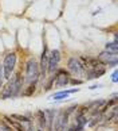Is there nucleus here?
<instances>
[{"label":"nucleus","instance_id":"nucleus-3","mask_svg":"<svg viewBox=\"0 0 118 131\" xmlns=\"http://www.w3.org/2000/svg\"><path fill=\"white\" fill-rule=\"evenodd\" d=\"M16 53L11 51L4 57V61H3V66H2V70H3V77L6 80H9L11 76L15 70V66H16Z\"/></svg>","mask_w":118,"mask_h":131},{"label":"nucleus","instance_id":"nucleus-19","mask_svg":"<svg viewBox=\"0 0 118 131\" xmlns=\"http://www.w3.org/2000/svg\"><path fill=\"white\" fill-rule=\"evenodd\" d=\"M102 84H97V85H91L90 86V88H88V89H91V91H94V89H98V88H102Z\"/></svg>","mask_w":118,"mask_h":131},{"label":"nucleus","instance_id":"nucleus-2","mask_svg":"<svg viewBox=\"0 0 118 131\" xmlns=\"http://www.w3.org/2000/svg\"><path fill=\"white\" fill-rule=\"evenodd\" d=\"M39 76H40L39 64L36 62L35 58H29L27 61V64H26V79H24V82H28V84L38 82Z\"/></svg>","mask_w":118,"mask_h":131},{"label":"nucleus","instance_id":"nucleus-22","mask_svg":"<svg viewBox=\"0 0 118 131\" xmlns=\"http://www.w3.org/2000/svg\"><path fill=\"white\" fill-rule=\"evenodd\" d=\"M36 131H42V130H40V128H39V130H36Z\"/></svg>","mask_w":118,"mask_h":131},{"label":"nucleus","instance_id":"nucleus-13","mask_svg":"<svg viewBox=\"0 0 118 131\" xmlns=\"http://www.w3.org/2000/svg\"><path fill=\"white\" fill-rule=\"evenodd\" d=\"M35 91H36V82H32V84H29L27 88L22 92V95L23 96H32Z\"/></svg>","mask_w":118,"mask_h":131},{"label":"nucleus","instance_id":"nucleus-12","mask_svg":"<svg viewBox=\"0 0 118 131\" xmlns=\"http://www.w3.org/2000/svg\"><path fill=\"white\" fill-rule=\"evenodd\" d=\"M12 119H16V122L19 123H27V124H31V118L29 116H26V115H19V114H12L11 115Z\"/></svg>","mask_w":118,"mask_h":131},{"label":"nucleus","instance_id":"nucleus-9","mask_svg":"<svg viewBox=\"0 0 118 131\" xmlns=\"http://www.w3.org/2000/svg\"><path fill=\"white\" fill-rule=\"evenodd\" d=\"M98 60H99L103 65L106 66L107 62H110V61H114L117 60V53H111V51H107V50H103L101 51L99 54H98Z\"/></svg>","mask_w":118,"mask_h":131},{"label":"nucleus","instance_id":"nucleus-7","mask_svg":"<svg viewBox=\"0 0 118 131\" xmlns=\"http://www.w3.org/2000/svg\"><path fill=\"white\" fill-rule=\"evenodd\" d=\"M47 62H48V47L47 45H44L42 57H40V64H39V72H40L39 79L42 80H46V76H47Z\"/></svg>","mask_w":118,"mask_h":131},{"label":"nucleus","instance_id":"nucleus-11","mask_svg":"<svg viewBox=\"0 0 118 131\" xmlns=\"http://www.w3.org/2000/svg\"><path fill=\"white\" fill-rule=\"evenodd\" d=\"M36 118H38V123H39V128H47V118L44 114V110H39L36 112Z\"/></svg>","mask_w":118,"mask_h":131},{"label":"nucleus","instance_id":"nucleus-15","mask_svg":"<svg viewBox=\"0 0 118 131\" xmlns=\"http://www.w3.org/2000/svg\"><path fill=\"white\" fill-rule=\"evenodd\" d=\"M0 131H12V128L4 120H0Z\"/></svg>","mask_w":118,"mask_h":131},{"label":"nucleus","instance_id":"nucleus-6","mask_svg":"<svg viewBox=\"0 0 118 131\" xmlns=\"http://www.w3.org/2000/svg\"><path fill=\"white\" fill-rule=\"evenodd\" d=\"M68 82H70V73H68V70L66 69H58L55 72V86L58 88H62V86H66L68 85Z\"/></svg>","mask_w":118,"mask_h":131},{"label":"nucleus","instance_id":"nucleus-17","mask_svg":"<svg viewBox=\"0 0 118 131\" xmlns=\"http://www.w3.org/2000/svg\"><path fill=\"white\" fill-rule=\"evenodd\" d=\"M106 66H109V68H115V66H117V60L107 62V64H106Z\"/></svg>","mask_w":118,"mask_h":131},{"label":"nucleus","instance_id":"nucleus-8","mask_svg":"<svg viewBox=\"0 0 118 131\" xmlns=\"http://www.w3.org/2000/svg\"><path fill=\"white\" fill-rule=\"evenodd\" d=\"M105 72H106V68L103 65H101V66H97V68L87 69L85 72V77H86V80H95V79H98V77L105 74Z\"/></svg>","mask_w":118,"mask_h":131},{"label":"nucleus","instance_id":"nucleus-10","mask_svg":"<svg viewBox=\"0 0 118 131\" xmlns=\"http://www.w3.org/2000/svg\"><path fill=\"white\" fill-rule=\"evenodd\" d=\"M75 92H79V88H72V89H67V91L56 92V93H54V95L50 96V99L58 101V100H62V99H67L71 93H75Z\"/></svg>","mask_w":118,"mask_h":131},{"label":"nucleus","instance_id":"nucleus-14","mask_svg":"<svg viewBox=\"0 0 118 131\" xmlns=\"http://www.w3.org/2000/svg\"><path fill=\"white\" fill-rule=\"evenodd\" d=\"M105 47H106L105 50H107V51L118 53V42H107Z\"/></svg>","mask_w":118,"mask_h":131},{"label":"nucleus","instance_id":"nucleus-21","mask_svg":"<svg viewBox=\"0 0 118 131\" xmlns=\"http://www.w3.org/2000/svg\"><path fill=\"white\" fill-rule=\"evenodd\" d=\"M26 131H36V128H35V127H34V126H32V124H28V127L26 128Z\"/></svg>","mask_w":118,"mask_h":131},{"label":"nucleus","instance_id":"nucleus-5","mask_svg":"<svg viewBox=\"0 0 118 131\" xmlns=\"http://www.w3.org/2000/svg\"><path fill=\"white\" fill-rule=\"evenodd\" d=\"M59 61H61V51L54 49L48 53V62H47V72L50 74H54L59 69Z\"/></svg>","mask_w":118,"mask_h":131},{"label":"nucleus","instance_id":"nucleus-4","mask_svg":"<svg viewBox=\"0 0 118 131\" xmlns=\"http://www.w3.org/2000/svg\"><path fill=\"white\" fill-rule=\"evenodd\" d=\"M67 70H68V73H71V74L77 76V77H83L85 76V72H86L85 68H83L82 64H81L79 58H77V57H71L70 60H68Z\"/></svg>","mask_w":118,"mask_h":131},{"label":"nucleus","instance_id":"nucleus-18","mask_svg":"<svg viewBox=\"0 0 118 131\" xmlns=\"http://www.w3.org/2000/svg\"><path fill=\"white\" fill-rule=\"evenodd\" d=\"M3 80H4V77H3V70H2V66H0V89H2V86H3Z\"/></svg>","mask_w":118,"mask_h":131},{"label":"nucleus","instance_id":"nucleus-20","mask_svg":"<svg viewBox=\"0 0 118 131\" xmlns=\"http://www.w3.org/2000/svg\"><path fill=\"white\" fill-rule=\"evenodd\" d=\"M111 81H113V82H117V81H118V79H117V70H114V73H113V76H111Z\"/></svg>","mask_w":118,"mask_h":131},{"label":"nucleus","instance_id":"nucleus-1","mask_svg":"<svg viewBox=\"0 0 118 131\" xmlns=\"http://www.w3.org/2000/svg\"><path fill=\"white\" fill-rule=\"evenodd\" d=\"M23 85H24V79H23L22 73L19 72V73H16L13 77H11V79L8 80L7 85L2 89V92H0V97L3 100L18 97V96H20L22 92H23Z\"/></svg>","mask_w":118,"mask_h":131},{"label":"nucleus","instance_id":"nucleus-16","mask_svg":"<svg viewBox=\"0 0 118 131\" xmlns=\"http://www.w3.org/2000/svg\"><path fill=\"white\" fill-rule=\"evenodd\" d=\"M83 82V80H81V79H70V82L68 84H72V85H81Z\"/></svg>","mask_w":118,"mask_h":131}]
</instances>
